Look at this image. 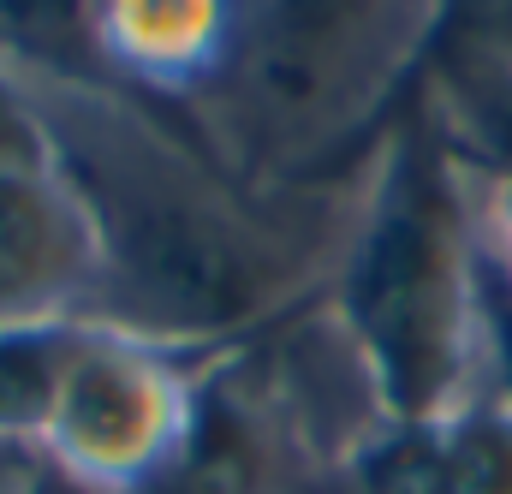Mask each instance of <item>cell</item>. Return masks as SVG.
Instances as JSON below:
<instances>
[{"instance_id":"1","label":"cell","mask_w":512,"mask_h":494,"mask_svg":"<svg viewBox=\"0 0 512 494\" xmlns=\"http://www.w3.org/2000/svg\"><path fill=\"white\" fill-rule=\"evenodd\" d=\"M36 125L102 245V328L191 352L233 340L280 298L292 274L286 239L209 149L90 84H54Z\"/></svg>"},{"instance_id":"2","label":"cell","mask_w":512,"mask_h":494,"mask_svg":"<svg viewBox=\"0 0 512 494\" xmlns=\"http://www.w3.org/2000/svg\"><path fill=\"white\" fill-rule=\"evenodd\" d=\"M340 322L382 405V423H417L465 405L477 358L483 262L459 185V143L423 102L382 125V173L340 268Z\"/></svg>"},{"instance_id":"3","label":"cell","mask_w":512,"mask_h":494,"mask_svg":"<svg viewBox=\"0 0 512 494\" xmlns=\"http://www.w3.org/2000/svg\"><path fill=\"white\" fill-rule=\"evenodd\" d=\"M429 30V0H239L221 78L268 155L328 167L340 143L382 137Z\"/></svg>"},{"instance_id":"4","label":"cell","mask_w":512,"mask_h":494,"mask_svg":"<svg viewBox=\"0 0 512 494\" xmlns=\"http://www.w3.org/2000/svg\"><path fill=\"white\" fill-rule=\"evenodd\" d=\"M203 405L185 352L78 316L60 328L36 453L78 494H149L197 441Z\"/></svg>"},{"instance_id":"5","label":"cell","mask_w":512,"mask_h":494,"mask_svg":"<svg viewBox=\"0 0 512 494\" xmlns=\"http://www.w3.org/2000/svg\"><path fill=\"white\" fill-rule=\"evenodd\" d=\"M102 286L84 197L48 155L0 161V328L78 322Z\"/></svg>"},{"instance_id":"6","label":"cell","mask_w":512,"mask_h":494,"mask_svg":"<svg viewBox=\"0 0 512 494\" xmlns=\"http://www.w3.org/2000/svg\"><path fill=\"white\" fill-rule=\"evenodd\" d=\"M346 494H512V399H465L441 417L382 423L346 465Z\"/></svg>"},{"instance_id":"7","label":"cell","mask_w":512,"mask_h":494,"mask_svg":"<svg viewBox=\"0 0 512 494\" xmlns=\"http://www.w3.org/2000/svg\"><path fill=\"white\" fill-rule=\"evenodd\" d=\"M96 60L143 90L215 84L233 48L239 0H96Z\"/></svg>"},{"instance_id":"8","label":"cell","mask_w":512,"mask_h":494,"mask_svg":"<svg viewBox=\"0 0 512 494\" xmlns=\"http://www.w3.org/2000/svg\"><path fill=\"white\" fill-rule=\"evenodd\" d=\"M465 72H512V0H429V30L399 102L423 84L465 78Z\"/></svg>"},{"instance_id":"9","label":"cell","mask_w":512,"mask_h":494,"mask_svg":"<svg viewBox=\"0 0 512 494\" xmlns=\"http://www.w3.org/2000/svg\"><path fill=\"white\" fill-rule=\"evenodd\" d=\"M54 334L60 322L42 328H0V435L12 441H36L42 423V399H48V375H54Z\"/></svg>"},{"instance_id":"10","label":"cell","mask_w":512,"mask_h":494,"mask_svg":"<svg viewBox=\"0 0 512 494\" xmlns=\"http://www.w3.org/2000/svg\"><path fill=\"white\" fill-rule=\"evenodd\" d=\"M42 477H48L42 453L12 441V435H0V494H30V489H42Z\"/></svg>"},{"instance_id":"11","label":"cell","mask_w":512,"mask_h":494,"mask_svg":"<svg viewBox=\"0 0 512 494\" xmlns=\"http://www.w3.org/2000/svg\"><path fill=\"white\" fill-rule=\"evenodd\" d=\"M489 304V334H495V352H501V375H507V399H512V292H483Z\"/></svg>"},{"instance_id":"12","label":"cell","mask_w":512,"mask_h":494,"mask_svg":"<svg viewBox=\"0 0 512 494\" xmlns=\"http://www.w3.org/2000/svg\"><path fill=\"white\" fill-rule=\"evenodd\" d=\"M286 494H346V489H340V471H328V477H310V483H292Z\"/></svg>"},{"instance_id":"13","label":"cell","mask_w":512,"mask_h":494,"mask_svg":"<svg viewBox=\"0 0 512 494\" xmlns=\"http://www.w3.org/2000/svg\"><path fill=\"white\" fill-rule=\"evenodd\" d=\"M30 494H48V483H42V489H30Z\"/></svg>"}]
</instances>
